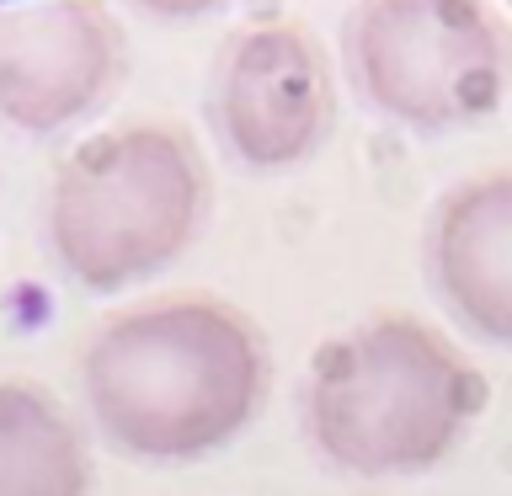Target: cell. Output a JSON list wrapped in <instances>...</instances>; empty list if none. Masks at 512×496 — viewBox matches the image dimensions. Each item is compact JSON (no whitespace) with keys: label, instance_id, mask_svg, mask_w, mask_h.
Wrapping results in <instances>:
<instances>
[{"label":"cell","instance_id":"277c9868","mask_svg":"<svg viewBox=\"0 0 512 496\" xmlns=\"http://www.w3.org/2000/svg\"><path fill=\"white\" fill-rule=\"evenodd\" d=\"M352 70L395 123L459 128L502 102L507 48L475 0H368L352 22Z\"/></svg>","mask_w":512,"mask_h":496},{"label":"cell","instance_id":"3957f363","mask_svg":"<svg viewBox=\"0 0 512 496\" xmlns=\"http://www.w3.org/2000/svg\"><path fill=\"white\" fill-rule=\"evenodd\" d=\"M208 176L198 150L160 123L86 139L59 166L43 208L54 267L86 294H123L166 272L203 230Z\"/></svg>","mask_w":512,"mask_h":496},{"label":"cell","instance_id":"ba28073f","mask_svg":"<svg viewBox=\"0 0 512 496\" xmlns=\"http://www.w3.org/2000/svg\"><path fill=\"white\" fill-rule=\"evenodd\" d=\"M91 443L48 390L0 379V496H91Z\"/></svg>","mask_w":512,"mask_h":496},{"label":"cell","instance_id":"7a4b0ae2","mask_svg":"<svg viewBox=\"0 0 512 496\" xmlns=\"http://www.w3.org/2000/svg\"><path fill=\"white\" fill-rule=\"evenodd\" d=\"M486 395V374L454 336L416 315H368L310 352L299 427L342 475H427L470 438Z\"/></svg>","mask_w":512,"mask_h":496},{"label":"cell","instance_id":"5b68a950","mask_svg":"<svg viewBox=\"0 0 512 496\" xmlns=\"http://www.w3.org/2000/svg\"><path fill=\"white\" fill-rule=\"evenodd\" d=\"M112 70L118 38L91 0H0V118L22 134L86 118Z\"/></svg>","mask_w":512,"mask_h":496},{"label":"cell","instance_id":"6da1fadb","mask_svg":"<svg viewBox=\"0 0 512 496\" xmlns=\"http://www.w3.org/2000/svg\"><path fill=\"white\" fill-rule=\"evenodd\" d=\"M267 390V331L208 294L118 310L80 352L96 438L144 464H192L230 448L262 416Z\"/></svg>","mask_w":512,"mask_h":496},{"label":"cell","instance_id":"52a82bcc","mask_svg":"<svg viewBox=\"0 0 512 496\" xmlns=\"http://www.w3.org/2000/svg\"><path fill=\"white\" fill-rule=\"evenodd\" d=\"M427 283L475 342L512 347V171L459 182L427 219Z\"/></svg>","mask_w":512,"mask_h":496},{"label":"cell","instance_id":"8992f818","mask_svg":"<svg viewBox=\"0 0 512 496\" xmlns=\"http://www.w3.org/2000/svg\"><path fill=\"white\" fill-rule=\"evenodd\" d=\"M208 102L235 160L256 171H283L320 144L331 91L315 48L294 27H256L219 59Z\"/></svg>","mask_w":512,"mask_h":496}]
</instances>
